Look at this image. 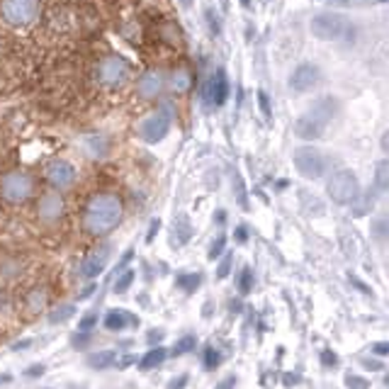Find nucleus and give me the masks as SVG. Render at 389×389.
<instances>
[{
	"label": "nucleus",
	"instance_id": "f03ea898",
	"mask_svg": "<svg viewBox=\"0 0 389 389\" xmlns=\"http://www.w3.org/2000/svg\"><path fill=\"white\" fill-rule=\"evenodd\" d=\"M0 195H3V200L10 202V205L27 202L35 195V180L25 171H10L0 178Z\"/></svg>",
	"mask_w": 389,
	"mask_h": 389
},
{
	"label": "nucleus",
	"instance_id": "72a5a7b5",
	"mask_svg": "<svg viewBox=\"0 0 389 389\" xmlns=\"http://www.w3.org/2000/svg\"><path fill=\"white\" fill-rule=\"evenodd\" d=\"M95 324H97V314L95 311H90V314H85L83 319H80V331H90Z\"/></svg>",
	"mask_w": 389,
	"mask_h": 389
},
{
	"label": "nucleus",
	"instance_id": "423d86ee",
	"mask_svg": "<svg viewBox=\"0 0 389 389\" xmlns=\"http://www.w3.org/2000/svg\"><path fill=\"white\" fill-rule=\"evenodd\" d=\"M346 20L336 13H319L314 15L311 20V35L316 40H324V42H333V40H341L343 32H346Z\"/></svg>",
	"mask_w": 389,
	"mask_h": 389
},
{
	"label": "nucleus",
	"instance_id": "4468645a",
	"mask_svg": "<svg viewBox=\"0 0 389 389\" xmlns=\"http://www.w3.org/2000/svg\"><path fill=\"white\" fill-rule=\"evenodd\" d=\"M40 219L44 224H56L59 219L64 217V200H61V195H56V193H47L40 200Z\"/></svg>",
	"mask_w": 389,
	"mask_h": 389
},
{
	"label": "nucleus",
	"instance_id": "ddd939ff",
	"mask_svg": "<svg viewBox=\"0 0 389 389\" xmlns=\"http://www.w3.org/2000/svg\"><path fill=\"white\" fill-rule=\"evenodd\" d=\"M107 263H109V246L92 251V253L88 256L83 263H80V275H83L85 280H95L97 275H102V270L107 268Z\"/></svg>",
	"mask_w": 389,
	"mask_h": 389
},
{
	"label": "nucleus",
	"instance_id": "4be33fe9",
	"mask_svg": "<svg viewBox=\"0 0 389 389\" xmlns=\"http://www.w3.org/2000/svg\"><path fill=\"white\" fill-rule=\"evenodd\" d=\"M88 363H90V368H95V370L109 368V365L114 363V353H112V350H100V353H92L90 358H88Z\"/></svg>",
	"mask_w": 389,
	"mask_h": 389
},
{
	"label": "nucleus",
	"instance_id": "58836bf2",
	"mask_svg": "<svg viewBox=\"0 0 389 389\" xmlns=\"http://www.w3.org/2000/svg\"><path fill=\"white\" fill-rule=\"evenodd\" d=\"M185 385H188V377H175V380L171 382V385H168V389H183Z\"/></svg>",
	"mask_w": 389,
	"mask_h": 389
},
{
	"label": "nucleus",
	"instance_id": "c756f323",
	"mask_svg": "<svg viewBox=\"0 0 389 389\" xmlns=\"http://www.w3.org/2000/svg\"><path fill=\"white\" fill-rule=\"evenodd\" d=\"M372 234H375L377 239H389V219H377V222L372 224Z\"/></svg>",
	"mask_w": 389,
	"mask_h": 389
},
{
	"label": "nucleus",
	"instance_id": "09e8293b",
	"mask_svg": "<svg viewBox=\"0 0 389 389\" xmlns=\"http://www.w3.org/2000/svg\"><path fill=\"white\" fill-rule=\"evenodd\" d=\"M156 229H158V222H153V224H151V232H149V241L153 239V234H156Z\"/></svg>",
	"mask_w": 389,
	"mask_h": 389
},
{
	"label": "nucleus",
	"instance_id": "de8ad7c7",
	"mask_svg": "<svg viewBox=\"0 0 389 389\" xmlns=\"http://www.w3.org/2000/svg\"><path fill=\"white\" fill-rule=\"evenodd\" d=\"M180 8H193V0H178Z\"/></svg>",
	"mask_w": 389,
	"mask_h": 389
},
{
	"label": "nucleus",
	"instance_id": "f3484780",
	"mask_svg": "<svg viewBox=\"0 0 389 389\" xmlns=\"http://www.w3.org/2000/svg\"><path fill=\"white\" fill-rule=\"evenodd\" d=\"M83 146L88 149V153H90L92 158H105L109 153V139L102 134H90L83 139Z\"/></svg>",
	"mask_w": 389,
	"mask_h": 389
},
{
	"label": "nucleus",
	"instance_id": "393cba45",
	"mask_svg": "<svg viewBox=\"0 0 389 389\" xmlns=\"http://www.w3.org/2000/svg\"><path fill=\"white\" fill-rule=\"evenodd\" d=\"M372 205H375V197L372 195H365V197H355L353 200V212H355V217H363V215H368V212L372 210Z\"/></svg>",
	"mask_w": 389,
	"mask_h": 389
},
{
	"label": "nucleus",
	"instance_id": "f704fd0d",
	"mask_svg": "<svg viewBox=\"0 0 389 389\" xmlns=\"http://www.w3.org/2000/svg\"><path fill=\"white\" fill-rule=\"evenodd\" d=\"M348 387L350 389H368L370 385L365 380H360V377H348Z\"/></svg>",
	"mask_w": 389,
	"mask_h": 389
},
{
	"label": "nucleus",
	"instance_id": "49530a36",
	"mask_svg": "<svg viewBox=\"0 0 389 389\" xmlns=\"http://www.w3.org/2000/svg\"><path fill=\"white\" fill-rule=\"evenodd\" d=\"M27 346H30V341H27V338H25V341L15 343V346H13V350H22V348H27Z\"/></svg>",
	"mask_w": 389,
	"mask_h": 389
},
{
	"label": "nucleus",
	"instance_id": "cd10ccee",
	"mask_svg": "<svg viewBox=\"0 0 389 389\" xmlns=\"http://www.w3.org/2000/svg\"><path fill=\"white\" fill-rule=\"evenodd\" d=\"M202 360H205V368L207 370H217L219 365H222V353L215 348H205V355H202Z\"/></svg>",
	"mask_w": 389,
	"mask_h": 389
},
{
	"label": "nucleus",
	"instance_id": "79ce46f5",
	"mask_svg": "<svg viewBox=\"0 0 389 389\" xmlns=\"http://www.w3.org/2000/svg\"><path fill=\"white\" fill-rule=\"evenodd\" d=\"M387 350H389V343H377V346H375L377 355H387Z\"/></svg>",
	"mask_w": 389,
	"mask_h": 389
},
{
	"label": "nucleus",
	"instance_id": "37998d69",
	"mask_svg": "<svg viewBox=\"0 0 389 389\" xmlns=\"http://www.w3.org/2000/svg\"><path fill=\"white\" fill-rule=\"evenodd\" d=\"M380 144H382V151L389 153V129L385 131V136H382V141H380Z\"/></svg>",
	"mask_w": 389,
	"mask_h": 389
},
{
	"label": "nucleus",
	"instance_id": "6ab92c4d",
	"mask_svg": "<svg viewBox=\"0 0 389 389\" xmlns=\"http://www.w3.org/2000/svg\"><path fill=\"white\" fill-rule=\"evenodd\" d=\"M166 358H168V350L166 348H151L149 353H146L144 358L139 360V368L141 370H153V368H158V365H161Z\"/></svg>",
	"mask_w": 389,
	"mask_h": 389
},
{
	"label": "nucleus",
	"instance_id": "c85d7f7f",
	"mask_svg": "<svg viewBox=\"0 0 389 389\" xmlns=\"http://www.w3.org/2000/svg\"><path fill=\"white\" fill-rule=\"evenodd\" d=\"M197 346V341H195V336H185V338H180L178 343H175V348H173V355H183V353H190Z\"/></svg>",
	"mask_w": 389,
	"mask_h": 389
},
{
	"label": "nucleus",
	"instance_id": "6e6552de",
	"mask_svg": "<svg viewBox=\"0 0 389 389\" xmlns=\"http://www.w3.org/2000/svg\"><path fill=\"white\" fill-rule=\"evenodd\" d=\"M129 76V64L124 61L122 56H105L97 66V80H100L102 85L107 88H117L122 85L124 80H127Z\"/></svg>",
	"mask_w": 389,
	"mask_h": 389
},
{
	"label": "nucleus",
	"instance_id": "a19ab883",
	"mask_svg": "<svg viewBox=\"0 0 389 389\" xmlns=\"http://www.w3.org/2000/svg\"><path fill=\"white\" fill-rule=\"evenodd\" d=\"M234 385H237V380H234V377H229V380H224L222 385H217V389H234Z\"/></svg>",
	"mask_w": 389,
	"mask_h": 389
},
{
	"label": "nucleus",
	"instance_id": "a211bd4d",
	"mask_svg": "<svg viewBox=\"0 0 389 389\" xmlns=\"http://www.w3.org/2000/svg\"><path fill=\"white\" fill-rule=\"evenodd\" d=\"M190 85H193V76L188 68H175L171 73V88L175 92H188Z\"/></svg>",
	"mask_w": 389,
	"mask_h": 389
},
{
	"label": "nucleus",
	"instance_id": "4c0bfd02",
	"mask_svg": "<svg viewBox=\"0 0 389 389\" xmlns=\"http://www.w3.org/2000/svg\"><path fill=\"white\" fill-rule=\"evenodd\" d=\"M207 22H210V27H212V32L215 35H219V25H217V18H215V10H207Z\"/></svg>",
	"mask_w": 389,
	"mask_h": 389
},
{
	"label": "nucleus",
	"instance_id": "7ed1b4c3",
	"mask_svg": "<svg viewBox=\"0 0 389 389\" xmlns=\"http://www.w3.org/2000/svg\"><path fill=\"white\" fill-rule=\"evenodd\" d=\"M326 190H328V197H331L336 205H353V200L360 195L358 175L348 171V168H343V171L333 173L331 178H328Z\"/></svg>",
	"mask_w": 389,
	"mask_h": 389
},
{
	"label": "nucleus",
	"instance_id": "a18cd8bd",
	"mask_svg": "<svg viewBox=\"0 0 389 389\" xmlns=\"http://www.w3.org/2000/svg\"><path fill=\"white\" fill-rule=\"evenodd\" d=\"M131 360H134V358H131V355H124L122 360H117V365H119V368H127V365L131 363Z\"/></svg>",
	"mask_w": 389,
	"mask_h": 389
},
{
	"label": "nucleus",
	"instance_id": "e433bc0d",
	"mask_svg": "<svg viewBox=\"0 0 389 389\" xmlns=\"http://www.w3.org/2000/svg\"><path fill=\"white\" fill-rule=\"evenodd\" d=\"M321 363L328 365V368H333V365H336V355H333L331 350H324V353H321Z\"/></svg>",
	"mask_w": 389,
	"mask_h": 389
},
{
	"label": "nucleus",
	"instance_id": "5701e85b",
	"mask_svg": "<svg viewBox=\"0 0 389 389\" xmlns=\"http://www.w3.org/2000/svg\"><path fill=\"white\" fill-rule=\"evenodd\" d=\"M375 188L389 190V161H380L375 166Z\"/></svg>",
	"mask_w": 389,
	"mask_h": 389
},
{
	"label": "nucleus",
	"instance_id": "473e14b6",
	"mask_svg": "<svg viewBox=\"0 0 389 389\" xmlns=\"http://www.w3.org/2000/svg\"><path fill=\"white\" fill-rule=\"evenodd\" d=\"M44 372H47V368H44L42 363H37V365H30V368L25 370V377L27 380H37V377H42Z\"/></svg>",
	"mask_w": 389,
	"mask_h": 389
},
{
	"label": "nucleus",
	"instance_id": "39448f33",
	"mask_svg": "<svg viewBox=\"0 0 389 389\" xmlns=\"http://www.w3.org/2000/svg\"><path fill=\"white\" fill-rule=\"evenodd\" d=\"M294 168L302 178H309V180H316L321 178L326 168V158L324 153L314 146H302V149L294 151Z\"/></svg>",
	"mask_w": 389,
	"mask_h": 389
},
{
	"label": "nucleus",
	"instance_id": "f257e3e1",
	"mask_svg": "<svg viewBox=\"0 0 389 389\" xmlns=\"http://www.w3.org/2000/svg\"><path fill=\"white\" fill-rule=\"evenodd\" d=\"M124 217V205L117 195L100 193L90 197V202L83 210V229L90 237H105L114 232Z\"/></svg>",
	"mask_w": 389,
	"mask_h": 389
},
{
	"label": "nucleus",
	"instance_id": "f8f14e48",
	"mask_svg": "<svg viewBox=\"0 0 389 389\" xmlns=\"http://www.w3.org/2000/svg\"><path fill=\"white\" fill-rule=\"evenodd\" d=\"M324 127H326L324 119L309 109L304 117H299L297 122H294V134L304 141H314V139H321V136H324Z\"/></svg>",
	"mask_w": 389,
	"mask_h": 389
},
{
	"label": "nucleus",
	"instance_id": "9b49d317",
	"mask_svg": "<svg viewBox=\"0 0 389 389\" xmlns=\"http://www.w3.org/2000/svg\"><path fill=\"white\" fill-rule=\"evenodd\" d=\"M321 83V71L314 64H299L289 76V88L294 92H306Z\"/></svg>",
	"mask_w": 389,
	"mask_h": 389
},
{
	"label": "nucleus",
	"instance_id": "aec40b11",
	"mask_svg": "<svg viewBox=\"0 0 389 389\" xmlns=\"http://www.w3.org/2000/svg\"><path fill=\"white\" fill-rule=\"evenodd\" d=\"M25 304L30 314H40V311H44V306H47V292H44V289H32V292L27 294Z\"/></svg>",
	"mask_w": 389,
	"mask_h": 389
},
{
	"label": "nucleus",
	"instance_id": "dca6fc26",
	"mask_svg": "<svg viewBox=\"0 0 389 389\" xmlns=\"http://www.w3.org/2000/svg\"><path fill=\"white\" fill-rule=\"evenodd\" d=\"M136 319L129 314V311L124 309H112L105 314V321H102V326L107 328V331H124L127 326H134Z\"/></svg>",
	"mask_w": 389,
	"mask_h": 389
},
{
	"label": "nucleus",
	"instance_id": "20e7f679",
	"mask_svg": "<svg viewBox=\"0 0 389 389\" xmlns=\"http://www.w3.org/2000/svg\"><path fill=\"white\" fill-rule=\"evenodd\" d=\"M40 13V0H3L0 3V15L8 25L25 27Z\"/></svg>",
	"mask_w": 389,
	"mask_h": 389
},
{
	"label": "nucleus",
	"instance_id": "412c9836",
	"mask_svg": "<svg viewBox=\"0 0 389 389\" xmlns=\"http://www.w3.org/2000/svg\"><path fill=\"white\" fill-rule=\"evenodd\" d=\"M202 285V275L200 273H183V275L178 277V287L185 289L188 294H193L197 287Z\"/></svg>",
	"mask_w": 389,
	"mask_h": 389
},
{
	"label": "nucleus",
	"instance_id": "c03bdc74",
	"mask_svg": "<svg viewBox=\"0 0 389 389\" xmlns=\"http://www.w3.org/2000/svg\"><path fill=\"white\" fill-rule=\"evenodd\" d=\"M161 338H163L161 331H151L149 333V343H156V341H161Z\"/></svg>",
	"mask_w": 389,
	"mask_h": 389
},
{
	"label": "nucleus",
	"instance_id": "1a4fd4ad",
	"mask_svg": "<svg viewBox=\"0 0 389 389\" xmlns=\"http://www.w3.org/2000/svg\"><path fill=\"white\" fill-rule=\"evenodd\" d=\"M229 97V80L227 73L222 68H217L215 73L207 78L205 90H202V100H205L207 107H222Z\"/></svg>",
	"mask_w": 389,
	"mask_h": 389
},
{
	"label": "nucleus",
	"instance_id": "9d476101",
	"mask_svg": "<svg viewBox=\"0 0 389 389\" xmlns=\"http://www.w3.org/2000/svg\"><path fill=\"white\" fill-rule=\"evenodd\" d=\"M44 175H47V183L56 190H68L76 183V168L68 161H64V158L49 163Z\"/></svg>",
	"mask_w": 389,
	"mask_h": 389
},
{
	"label": "nucleus",
	"instance_id": "bb28decb",
	"mask_svg": "<svg viewBox=\"0 0 389 389\" xmlns=\"http://www.w3.org/2000/svg\"><path fill=\"white\" fill-rule=\"evenodd\" d=\"M73 311H76L73 304H64V306H59V309H54L52 314H49V321H52V324H59V321L71 319V314H73Z\"/></svg>",
	"mask_w": 389,
	"mask_h": 389
},
{
	"label": "nucleus",
	"instance_id": "0eeeda50",
	"mask_svg": "<svg viewBox=\"0 0 389 389\" xmlns=\"http://www.w3.org/2000/svg\"><path fill=\"white\" fill-rule=\"evenodd\" d=\"M168 131H171V114H168V109H156V112L149 114V117L139 124V136L146 144L163 141L168 136Z\"/></svg>",
	"mask_w": 389,
	"mask_h": 389
},
{
	"label": "nucleus",
	"instance_id": "7c9ffc66",
	"mask_svg": "<svg viewBox=\"0 0 389 389\" xmlns=\"http://www.w3.org/2000/svg\"><path fill=\"white\" fill-rule=\"evenodd\" d=\"M224 246H227V237H219V239H215V244L210 246V253H207V256H210L212 261H217L219 256L224 253Z\"/></svg>",
	"mask_w": 389,
	"mask_h": 389
},
{
	"label": "nucleus",
	"instance_id": "ea45409f",
	"mask_svg": "<svg viewBox=\"0 0 389 389\" xmlns=\"http://www.w3.org/2000/svg\"><path fill=\"white\" fill-rule=\"evenodd\" d=\"M258 100H261V107H263V114H265V117H268V114H270V102H268V97H265V95H263V92H261V95H258Z\"/></svg>",
	"mask_w": 389,
	"mask_h": 389
},
{
	"label": "nucleus",
	"instance_id": "a878e982",
	"mask_svg": "<svg viewBox=\"0 0 389 389\" xmlns=\"http://www.w3.org/2000/svg\"><path fill=\"white\" fill-rule=\"evenodd\" d=\"M251 289H253V270H251V268H244L239 275V292L249 294Z\"/></svg>",
	"mask_w": 389,
	"mask_h": 389
},
{
	"label": "nucleus",
	"instance_id": "8fccbe9b",
	"mask_svg": "<svg viewBox=\"0 0 389 389\" xmlns=\"http://www.w3.org/2000/svg\"><path fill=\"white\" fill-rule=\"evenodd\" d=\"M328 3H336V5H343L346 0H328Z\"/></svg>",
	"mask_w": 389,
	"mask_h": 389
},
{
	"label": "nucleus",
	"instance_id": "2f4dec72",
	"mask_svg": "<svg viewBox=\"0 0 389 389\" xmlns=\"http://www.w3.org/2000/svg\"><path fill=\"white\" fill-rule=\"evenodd\" d=\"M232 263H234V256L227 253V258L219 263V268H217V277H219V280H224V277H227L229 273H232Z\"/></svg>",
	"mask_w": 389,
	"mask_h": 389
},
{
	"label": "nucleus",
	"instance_id": "2eb2a0df",
	"mask_svg": "<svg viewBox=\"0 0 389 389\" xmlns=\"http://www.w3.org/2000/svg\"><path fill=\"white\" fill-rule=\"evenodd\" d=\"M163 88H166V76L161 73V71H146L144 76L139 78V83H136V90H139L141 97H158L163 92Z\"/></svg>",
	"mask_w": 389,
	"mask_h": 389
},
{
	"label": "nucleus",
	"instance_id": "c9c22d12",
	"mask_svg": "<svg viewBox=\"0 0 389 389\" xmlns=\"http://www.w3.org/2000/svg\"><path fill=\"white\" fill-rule=\"evenodd\" d=\"M234 239H237V244H246V241H249V229L239 227L237 232H234Z\"/></svg>",
	"mask_w": 389,
	"mask_h": 389
},
{
	"label": "nucleus",
	"instance_id": "b1692460",
	"mask_svg": "<svg viewBox=\"0 0 389 389\" xmlns=\"http://www.w3.org/2000/svg\"><path fill=\"white\" fill-rule=\"evenodd\" d=\"M131 282H134V270H129V268H124V273H119L117 280H114V294H124L127 289L131 287Z\"/></svg>",
	"mask_w": 389,
	"mask_h": 389
}]
</instances>
